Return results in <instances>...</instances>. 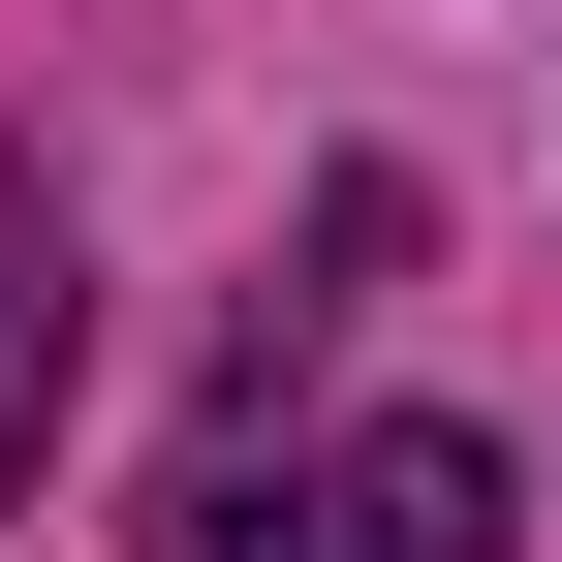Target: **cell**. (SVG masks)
Segmentation results:
<instances>
[{"instance_id": "cell-2", "label": "cell", "mask_w": 562, "mask_h": 562, "mask_svg": "<svg viewBox=\"0 0 562 562\" xmlns=\"http://www.w3.org/2000/svg\"><path fill=\"white\" fill-rule=\"evenodd\" d=\"M32 438H63V220L0 188V469H32Z\"/></svg>"}, {"instance_id": "cell-1", "label": "cell", "mask_w": 562, "mask_h": 562, "mask_svg": "<svg viewBox=\"0 0 562 562\" xmlns=\"http://www.w3.org/2000/svg\"><path fill=\"white\" fill-rule=\"evenodd\" d=\"M188 562H531V501H501V438L375 406V438H313V469H220Z\"/></svg>"}]
</instances>
